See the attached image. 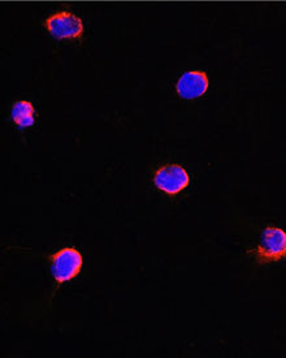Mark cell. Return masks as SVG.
<instances>
[{"instance_id":"1","label":"cell","mask_w":286,"mask_h":358,"mask_svg":"<svg viewBox=\"0 0 286 358\" xmlns=\"http://www.w3.org/2000/svg\"><path fill=\"white\" fill-rule=\"evenodd\" d=\"M255 262L259 264H273L286 258V232L275 226L263 229L257 249L250 250Z\"/></svg>"},{"instance_id":"2","label":"cell","mask_w":286,"mask_h":358,"mask_svg":"<svg viewBox=\"0 0 286 358\" xmlns=\"http://www.w3.org/2000/svg\"><path fill=\"white\" fill-rule=\"evenodd\" d=\"M48 34L57 41H81L85 36L82 19L70 10H59L45 20Z\"/></svg>"},{"instance_id":"3","label":"cell","mask_w":286,"mask_h":358,"mask_svg":"<svg viewBox=\"0 0 286 358\" xmlns=\"http://www.w3.org/2000/svg\"><path fill=\"white\" fill-rule=\"evenodd\" d=\"M51 273L57 284L67 283L81 273L84 258L76 248H64L50 255Z\"/></svg>"},{"instance_id":"4","label":"cell","mask_w":286,"mask_h":358,"mask_svg":"<svg viewBox=\"0 0 286 358\" xmlns=\"http://www.w3.org/2000/svg\"><path fill=\"white\" fill-rule=\"evenodd\" d=\"M153 184L164 193L176 196L189 187L190 176L180 164H165L153 173Z\"/></svg>"},{"instance_id":"5","label":"cell","mask_w":286,"mask_h":358,"mask_svg":"<svg viewBox=\"0 0 286 358\" xmlns=\"http://www.w3.org/2000/svg\"><path fill=\"white\" fill-rule=\"evenodd\" d=\"M210 87V77L204 71L183 72L176 83V93L183 99H197L207 93Z\"/></svg>"},{"instance_id":"6","label":"cell","mask_w":286,"mask_h":358,"mask_svg":"<svg viewBox=\"0 0 286 358\" xmlns=\"http://www.w3.org/2000/svg\"><path fill=\"white\" fill-rule=\"evenodd\" d=\"M10 117L20 129L30 128L36 123V107L29 101H17L12 106Z\"/></svg>"}]
</instances>
